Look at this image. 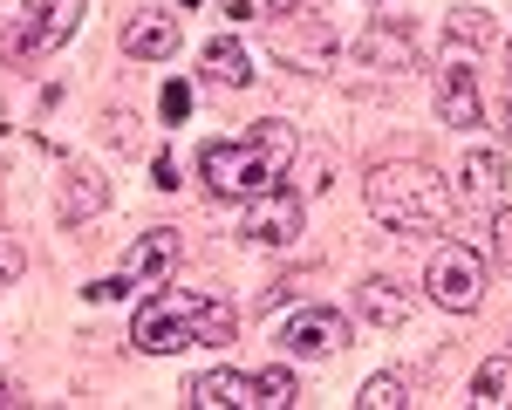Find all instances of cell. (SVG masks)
<instances>
[{
  "label": "cell",
  "instance_id": "cell-13",
  "mask_svg": "<svg viewBox=\"0 0 512 410\" xmlns=\"http://www.w3.org/2000/svg\"><path fill=\"white\" fill-rule=\"evenodd\" d=\"M178 48V21L171 14H130V28H123V55H137V62H164Z\"/></svg>",
  "mask_w": 512,
  "mask_h": 410
},
{
  "label": "cell",
  "instance_id": "cell-15",
  "mask_svg": "<svg viewBox=\"0 0 512 410\" xmlns=\"http://www.w3.org/2000/svg\"><path fill=\"white\" fill-rule=\"evenodd\" d=\"M205 82H226V89H246L253 82V62L239 41H205Z\"/></svg>",
  "mask_w": 512,
  "mask_h": 410
},
{
  "label": "cell",
  "instance_id": "cell-22",
  "mask_svg": "<svg viewBox=\"0 0 512 410\" xmlns=\"http://www.w3.org/2000/svg\"><path fill=\"white\" fill-rule=\"evenodd\" d=\"M192 110V82H164V123H185Z\"/></svg>",
  "mask_w": 512,
  "mask_h": 410
},
{
  "label": "cell",
  "instance_id": "cell-12",
  "mask_svg": "<svg viewBox=\"0 0 512 410\" xmlns=\"http://www.w3.org/2000/svg\"><path fill=\"white\" fill-rule=\"evenodd\" d=\"M437 117L451 123V130L485 123V96H478V69L472 62H451V69L437 76Z\"/></svg>",
  "mask_w": 512,
  "mask_h": 410
},
{
  "label": "cell",
  "instance_id": "cell-20",
  "mask_svg": "<svg viewBox=\"0 0 512 410\" xmlns=\"http://www.w3.org/2000/svg\"><path fill=\"white\" fill-rule=\"evenodd\" d=\"M294 397H301L294 369H260V410H287Z\"/></svg>",
  "mask_w": 512,
  "mask_h": 410
},
{
  "label": "cell",
  "instance_id": "cell-1",
  "mask_svg": "<svg viewBox=\"0 0 512 410\" xmlns=\"http://www.w3.org/2000/svg\"><path fill=\"white\" fill-rule=\"evenodd\" d=\"M294 151H301L294 123L260 117L246 137H212L198 151V171H205L212 199H260V192H274L280 178L294 171Z\"/></svg>",
  "mask_w": 512,
  "mask_h": 410
},
{
  "label": "cell",
  "instance_id": "cell-21",
  "mask_svg": "<svg viewBox=\"0 0 512 410\" xmlns=\"http://www.w3.org/2000/svg\"><path fill=\"white\" fill-rule=\"evenodd\" d=\"M492 260L512 274V205H499V212H492Z\"/></svg>",
  "mask_w": 512,
  "mask_h": 410
},
{
  "label": "cell",
  "instance_id": "cell-14",
  "mask_svg": "<svg viewBox=\"0 0 512 410\" xmlns=\"http://www.w3.org/2000/svg\"><path fill=\"white\" fill-rule=\"evenodd\" d=\"M355 308H362V315H369L376 328H403V322H410V301L396 294L390 274H369V281L355 287Z\"/></svg>",
  "mask_w": 512,
  "mask_h": 410
},
{
  "label": "cell",
  "instance_id": "cell-11",
  "mask_svg": "<svg viewBox=\"0 0 512 410\" xmlns=\"http://www.w3.org/2000/svg\"><path fill=\"white\" fill-rule=\"evenodd\" d=\"M185 404L192 410H260V376H239V369H198L185 383Z\"/></svg>",
  "mask_w": 512,
  "mask_h": 410
},
{
  "label": "cell",
  "instance_id": "cell-25",
  "mask_svg": "<svg viewBox=\"0 0 512 410\" xmlns=\"http://www.w3.org/2000/svg\"><path fill=\"white\" fill-rule=\"evenodd\" d=\"M506 130H512V110H506Z\"/></svg>",
  "mask_w": 512,
  "mask_h": 410
},
{
  "label": "cell",
  "instance_id": "cell-17",
  "mask_svg": "<svg viewBox=\"0 0 512 410\" xmlns=\"http://www.w3.org/2000/svg\"><path fill=\"white\" fill-rule=\"evenodd\" d=\"M472 404H478V410H506V404H512V356H492V363H478V376H472Z\"/></svg>",
  "mask_w": 512,
  "mask_h": 410
},
{
  "label": "cell",
  "instance_id": "cell-18",
  "mask_svg": "<svg viewBox=\"0 0 512 410\" xmlns=\"http://www.w3.org/2000/svg\"><path fill=\"white\" fill-rule=\"evenodd\" d=\"M226 21H294L301 0H219Z\"/></svg>",
  "mask_w": 512,
  "mask_h": 410
},
{
  "label": "cell",
  "instance_id": "cell-5",
  "mask_svg": "<svg viewBox=\"0 0 512 410\" xmlns=\"http://www.w3.org/2000/svg\"><path fill=\"white\" fill-rule=\"evenodd\" d=\"M171 267H178V233H171V226H151L144 240L123 253L117 274L89 281V301H123V294H137V287H164Z\"/></svg>",
  "mask_w": 512,
  "mask_h": 410
},
{
  "label": "cell",
  "instance_id": "cell-23",
  "mask_svg": "<svg viewBox=\"0 0 512 410\" xmlns=\"http://www.w3.org/2000/svg\"><path fill=\"white\" fill-rule=\"evenodd\" d=\"M14 281H21V246H7V240H0V294H7Z\"/></svg>",
  "mask_w": 512,
  "mask_h": 410
},
{
  "label": "cell",
  "instance_id": "cell-7",
  "mask_svg": "<svg viewBox=\"0 0 512 410\" xmlns=\"http://www.w3.org/2000/svg\"><path fill=\"white\" fill-rule=\"evenodd\" d=\"M280 349L287 356H335V349H349V315L342 308H301V315H287L280 328Z\"/></svg>",
  "mask_w": 512,
  "mask_h": 410
},
{
  "label": "cell",
  "instance_id": "cell-4",
  "mask_svg": "<svg viewBox=\"0 0 512 410\" xmlns=\"http://www.w3.org/2000/svg\"><path fill=\"white\" fill-rule=\"evenodd\" d=\"M424 287H431L437 308H451V315H472L478 301H485V253L465 240H444L424 260Z\"/></svg>",
  "mask_w": 512,
  "mask_h": 410
},
{
  "label": "cell",
  "instance_id": "cell-24",
  "mask_svg": "<svg viewBox=\"0 0 512 410\" xmlns=\"http://www.w3.org/2000/svg\"><path fill=\"white\" fill-rule=\"evenodd\" d=\"M0 404H21V383H7V376H0Z\"/></svg>",
  "mask_w": 512,
  "mask_h": 410
},
{
  "label": "cell",
  "instance_id": "cell-6",
  "mask_svg": "<svg viewBox=\"0 0 512 410\" xmlns=\"http://www.w3.org/2000/svg\"><path fill=\"white\" fill-rule=\"evenodd\" d=\"M76 21H82V0H28L21 21L0 35V62H21L35 48H62V41L76 35Z\"/></svg>",
  "mask_w": 512,
  "mask_h": 410
},
{
  "label": "cell",
  "instance_id": "cell-26",
  "mask_svg": "<svg viewBox=\"0 0 512 410\" xmlns=\"http://www.w3.org/2000/svg\"><path fill=\"white\" fill-rule=\"evenodd\" d=\"M185 7H198V0H185Z\"/></svg>",
  "mask_w": 512,
  "mask_h": 410
},
{
  "label": "cell",
  "instance_id": "cell-16",
  "mask_svg": "<svg viewBox=\"0 0 512 410\" xmlns=\"http://www.w3.org/2000/svg\"><path fill=\"white\" fill-rule=\"evenodd\" d=\"M355 55H362L369 69H410V35H403V28H369Z\"/></svg>",
  "mask_w": 512,
  "mask_h": 410
},
{
  "label": "cell",
  "instance_id": "cell-9",
  "mask_svg": "<svg viewBox=\"0 0 512 410\" xmlns=\"http://www.w3.org/2000/svg\"><path fill=\"white\" fill-rule=\"evenodd\" d=\"M103 205H110V178H103L96 164L69 158L62 164V192H55V219H62V226H89Z\"/></svg>",
  "mask_w": 512,
  "mask_h": 410
},
{
  "label": "cell",
  "instance_id": "cell-8",
  "mask_svg": "<svg viewBox=\"0 0 512 410\" xmlns=\"http://www.w3.org/2000/svg\"><path fill=\"white\" fill-rule=\"evenodd\" d=\"M458 205H472V212H499L512 199V164L499 151H472V158L458 164Z\"/></svg>",
  "mask_w": 512,
  "mask_h": 410
},
{
  "label": "cell",
  "instance_id": "cell-2",
  "mask_svg": "<svg viewBox=\"0 0 512 410\" xmlns=\"http://www.w3.org/2000/svg\"><path fill=\"white\" fill-rule=\"evenodd\" d=\"M233 328H239V315L226 308V301H212V294H185V287H164V294H151V301L137 308L130 342H137L144 356H178V349H198V342L226 349Z\"/></svg>",
  "mask_w": 512,
  "mask_h": 410
},
{
  "label": "cell",
  "instance_id": "cell-19",
  "mask_svg": "<svg viewBox=\"0 0 512 410\" xmlns=\"http://www.w3.org/2000/svg\"><path fill=\"white\" fill-rule=\"evenodd\" d=\"M355 404H362V410H403V404H410V397H403V376H396V369H383V376H369Z\"/></svg>",
  "mask_w": 512,
  "mask_h": 410
},
{
  "label": "cell",
  "instance_id": "cell-3",
  "mask_svg": "<svg viewBox=\"0 0 512 410\" xmlns=\"http://www.w3.org/2000/svg\"><path fill=\"white\" fill-rule=\"evenodd\" d=\"M451 205H458L451 185L417 158H390V164L369 171V212L383 226H396V233H431V226L451 219Z\"/></svg>",
  "mask_w": 512,
  "mask_h": 410
},
{
  "label": "cell",
  "instance_id": "cell-10",
  "mask_svg": "<svg viewBox=\"0 0 512 410\" xmlns=\"http://www.w3.org/2000/svg\"><path fill=\"white\" fill-rule=\"evenodd\" d=\"M246 240L253 246H294L301 240V199L294 192H260V199H246Z\"/></svg>",
  "mask_w": 512,
  "mask_h": 410
}]
</instances>
